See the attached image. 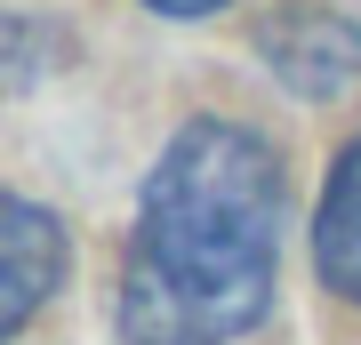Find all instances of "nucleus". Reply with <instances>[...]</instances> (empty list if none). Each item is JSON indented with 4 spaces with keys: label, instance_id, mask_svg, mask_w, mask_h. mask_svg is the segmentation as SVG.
Masks as SVG:
<instances>
[{
    "label": "nucleus",
    "instance_id": "2",
    "mask_svg": "<svg viewBox=\"0 0 361 345\" xmlns=\"http://www.w3.org/2000/svg\"><path fill=\"white\" fill-rule=\"evenodd\" d=\"M65 282V225L56 209L25 201V193H0V345L56 297Z\"/></svg>",
    "mask_w": 361,
    "mask_h": 345
},
{
    "label": "nucleus",
    "instance_id": "4",
    "mask_svg": "<svg viewBox=\"0 0 361 345\" xmlns=\"http://www.w3.org/2000/svg\"><path fill=\"white\" fill-rule=\"evenodd\" d=\"M313 265L337 297L361 305V137L337 153L329 185H322V209H313Z\"/></svg>",
    "mask_w": 361,
    "mask_h": 345
},
{
    "label": "nucleus",
    "instance_id": "3",
    "mask_svg": "<svg viewBox=\"0 0 361 345\" xmlns=\"http://www.w3.org/2000/svg\"><path fill=\"white\" fill-rule=\"evenodd\" d=\"M257 40H265V64L297 97H337V89H353V73H361V32L337 8H322V0H297V8L265 16Z\"/></svg>",
    "mask_w": 361,
    "mask_h": 345
},
{
    "label": "nucleus",
    "instance_id": "6",
    "mask_svg": "<svg viewBox=\"0 0 361 345\" xmlns=\"http://www.w3.org/2000/svg\"><path fill=\"white\" fill-rule=\"evenodd\" d=\"M145 8H161V16H217L225 0H145Z\"/></svg>",
    "mask_w": 361,
    "mask_h": 345
},
{
    "label": "nucleus",
    "instance_id": "5",
    "mask_svg": "<svg viewBox=\"0 0 361 345\" xmlns=\"http://www.w3.org/2000/svg\"><path fill=\"white\" fill-rule=\"evenodd\" d=\"M56 56H65V40H56L49 25H32V16H0V97L25 89V80H40Z\"/></svg>",
    "mask_w": 361,
    "mask_h": 345
},
{
    "label": "nucleus",
    "instance_id": "1",
    "mask_svg": "<svg viewBox=\"0 0 361 345\" xmlns=\"http://www.w3.org/2000/svg\"><path fill=\"white\" fill-rule=\"evenodd\" d=\"M281 153L241 121H185L145 177L121 257L129 345H233L273 305L281 265Z\"/></svg>",
    "mask_w": 361,
    "mask_h": 345
}]
</instances>
